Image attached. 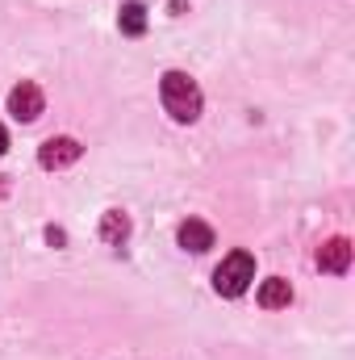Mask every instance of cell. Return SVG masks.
Here are the masks:
<instances>
[{
	"mask_svg": "<svg viewBox=\"0 0 355 360\" xmlns=\"http://www.w3.org/2000/svg\"><path fill=\"white\" fill-rule=\"evenodd\" d=\"M293 302V285L284 281V276H272L260 285V306L264 310H280V306H288Z\"/></svg>",
	"mask_w": 355,
	"mask_h": 360,
	"instance_id": "7",
	"label": "cell"
},
{
	"mask_svg": "<svg viewBox=\"0 0 355 360\" xmlns=\"http://www.w3.org/2000/svg\"><path fill=\"white\" fill-rule=\"evenodd\" d=\"M8 113L17 117V122H34L38 113H42V89L38 84H17V89L8 92Z\"/></svg>",
	"mask_w": 355,
	"mask_h": 360,
	"instance_id": "3",
	"label": "cell"
},
{
	"mask_svg": "<svg viewBox=\"0 0 355 360\" xmlns=\"http://www.w3.org/2000/svg\"><path fill=\"white\" fill-rule=\"evenodd\" d=\"M100 235H105L109 243H121V239L130 235V218H126V214H117V210H109V214H105V222H100Z\"/></svg>",
	"mask_w": 355,
	"mask_h": 360,
	"instance_id": "9",
	"label": "cell"
},
{
	"mask_svg": "<svg viewBox=\"0 0 355 360\" xmlns=\"http://www.w3.org/2000/svg\"><path fill=\"white\" fill-rule=\"evenodd\" d=\"M176 239H180V248H184V252H196V256L213 248V231H209L201 218H188V222L176 231Z\"/></svg>",
	"mask_w": 355,
	"mask_h": 360,
	"instance_id": "6",
	"label": "cell"
},
{
	"mask_svg": "<svg viewBox=\"0 0 355 360\" xmlns=\"http://www.w3.org/2000/svg\"><path fill=\"white\" fill-rule=\"evenodd\" d=\"M4 147H8V134H4V126H0V155H4Z\"/></svg>",
	"mask_w": 355,
	"mask_h": 360,
	"instance_id": "10",
	"label": "cell"
},
{
	"mask_svg": "<svg viewBox=\"0 0 355 360\" xmlns=\"http://www.w3.org/2000/svg\"><path fill=\"white\" fill-rule=\"evenodd\" d=\"M159 96H163V109L176 117V122H196L201 117V89L196 80H188L184 72H168L159 80Z\"/></svg>",
	"mask_w": 355,
	"mask_h": 360,
	"instance_id": "1",
	"label": "cell"
},
{
	"mask_svg": "<svg viewBox=\"0 0 355 360\" xmlns=\"http://www.w3.org/2000/svg\"><path fill=\"white\" fill-rule=\"evenodd\" d=\"M318 269L322 272H347L351 269V243L347 239H330V243H322L318 248Z\"/></svg>",
	"mask_w": 355,
	"mask_h": 360,
	"instance_id": "5",
	"label": "cell"
},
{
	"mask_svg": "<svg viewBox=\"0 0 355 360\" xmlns=\"http://www.w3.org/2000/svg\"><path fill=\"white\" fill-rule=\"evenodd\" d=\"M255 281V256L251 252H230L217 272H213V289L222 293V297H239V293H247V285Z\"/></svg>",
	"mask_w": 355,
	"mask_h": 360,
	"instance_id": "2",
	"label": "cell"
},
{
	"mask_svg": "<svg viewBox=\"0 0 355 360\" xmlns=\"http://www.w3.org/2000/svg\"><path fill=\"white\" fill-rule=\"evenodd\" d=\"M121 34H130V38L147 34V8H142L138 0H130V4L121 8Z\"/></svg>",
	"mask_w": 355,
	"mask_h": 360,
	"instance_id": "8",
	"label": "cell"
},
{
	"mask_svg": "<svg viewBox=\"0 0 355 360\" xmlns=\"http://www.w3.org/2000/svg\"><path fill=\"white\" fill-rule=\"evenodd\" d=\"M38 160H42V168H67V164L80 160V143L76 139H46Z\"/></svg>",
	"mask_w": 355,
	"mask_h": 360,
	"instance_id": "4",
	"label": "cell"
}]
</instances>
